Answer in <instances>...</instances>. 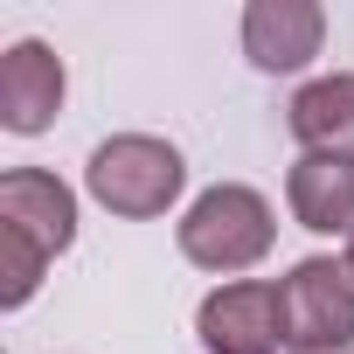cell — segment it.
<instances>
[{
	"instance_id": "8992f818",
	"label": "cell",
	"mask_w": 354,
	"mask_h": 354,
	"mask_svg": "<svg viewBox=\"0 0 354 354\" xmlns=\"http://www.w3.org/2000/svg\"><path fill=\"white\" fill-rule=\"evenodd\" d=\"M319 35H326V15L313 0H250L243 15V49L257 70H306L319 56Z\"/></svg>"
},
{
	"instance_id": "7a4b0ae2",
	"label": "cell",
	"mask_w": 354,
	"mask_h": 354,
	"mask_svg": "<svg viewBox=\"0 0 354 354\" xmlns=\"http://www.w3.org/2000/svg\"><path fill=\"white\" fill-rule=\"evenodd\" d=\"M271 236H278L271 202L257 188H236V181L195 195V209L181 216V257L202 271H250L271 250Z\"/></svg>"
},
{
	"instance_id": "6da1fadb",
	"label": "cell",
	"mask_w": 354,
	"mask_h": 354,
	"mask_svg": "<svg viewBox=\"0 0 354 354\" xmlns=\"http://www.w3.org/2000/svg\"><path fill=\"white\" fill-rule=\"evenodd\" d=\"M70 236H77V195L42 167H15L0 181V306H28L42 264L70 250Z\"/></svg>"
},
{
	"instance_id": "5b68a950",
	"label": "cell",
	"mask_w": 354,
	"mask_h": 354,
	"mask_svg": "<svg viewBox=\"0 0 354 354\" xmlns=\"http://www.w3.org/2000/svg\"><path fill=\"white\" fill-rule=\"evenodd\" d=\"M195 326H202L209 354H271L285 340V285H264V278L223 285L202 299Z\"/></svg>"
},
{
	"instance_id": "9c48e42d",
	"label": "cell",
	"mask_w": 354,
	"mask_h": 354,
	"mask_svg": "<svg viewBox=\"0 0 354 354\" xmlns=\"http://www.w3.org/2000/svg\"><path fill=\"white\" fill-rule=\"evenodd\" d=\"M292 139L306 153L354 160V77H319L292 97Z\"/></svg>"
},
{
	"instance_id": "52a82bcc",
	"label": "cell",
	"mask_w": 354,
	"mask_h": 354,
	"mask_svg": "<svg viewBox=\"0 0 354 354\" xmlns=\"http://www.w3.org/2000/svg\"><path fill=\"white\" fill-rule=\"evenodd\" d=\"M63 104V63L49 42H15L0 56V125L8 132H42Z\"/></svg>"
},
{
	"instance_id": "3957f363",
	"label": "cell",
	"mask_w": 354,
	"mask_h": 354,
	"mask_svg": "<svg viewBox=\"0 0 354 354\" xmlns=\"http://www.w3.org/2000/svg\"><path fill=\"white\" fill-rule=\"evenodd\" d=\"M84 181H91V195L111 216H167V202L181 195V181H188V167H181V153H174L167 139L118 132V139H104L91 153Z\"/></svg>"
},
{
	"instance_id": "30bf717a",
	"label": "cell",
	"mask_w": 354,
	"mask_h": 354,
	"mask_svg": "<svg viewBox=\"0 0 354 354\" xmlns=\"http://www.w3.org/2000/svg\"><path fill=\"white\" fill-rule=\"evenodd\" d=\"M347 264H354V250H347Z\"/></svg>"
},
{
	"instance_id": "ba28073f",
	"label": "cell",
	"mask_w": 354,
	"mask_h": 354,
	"mask_svg": "<svg viewBox=\"0 0 354 354\" xmlns=\"http://www.w3.org/2000/svg\"><path fill=\"white\" fill-rule=\"evenodd\" d=\"M285 195H292V216L306 223V230H319V236H354V160H333V153H306L299 167H292V181H285Z\"/></svg>"
},
{
	"instance_id": "277c9868",
	"label": "cell",
	"mask_w": 354,
	"mask_h": 354,
	"mask_svg": "<svg viewBox=\"0 0 354 354\" xmlns=\"http://www.w3.org/2000/svg\"><path fill=\"white\" fill-rule=\"evenodd\" d=\"M285 340L299 354H340L354 347V264L306 257L285 278Z\"/></svg>"
}]
</instances>
